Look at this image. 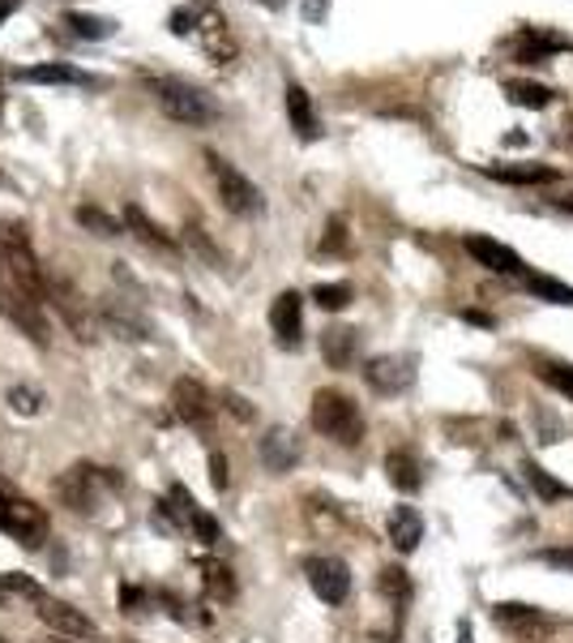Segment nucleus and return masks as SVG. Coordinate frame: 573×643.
<instances>
[{
	"mask_svg": "<svg viewBox=\"0 0 573 643\" xmlns=\"http://www.w3.org/2000/svg\"><path fill=\"white\" fill-rule=\"evenodd\" d=\"M312 429L334 438L339 446L364 443V412L343 391H317L312 395Z\"/></svg>",
	"mask_w": 573,
	"mask_h": 643,
	"instance_id": "f257e3e1",
	"label": "nucleus"
},
{
	"mask_svg": "<svg viewBox=\"0 0 573 643\" xmlns=\"http://www.w3.org/2000/svg\"><path fill=\"white\" fill-rule=\"evenodd\" d=\"M206 172H210V181H214V189H219V201L228 206L231 215H240V219H253V215H262L266 210V198H262V189L235 167L228 163L223 155H214V151H206Z\"/></svg>",
	"mask_w": 573,
	"mask_h": 643,
	"instance_id": "f03ea898",
	"label": "nucleus"
},
{
	"mask_svg": "<svg viewBox=\"0 0 573 643\" xmlns=\"http://www.w3.org/2000/svg\"><path fill=\"white\" fill-rule=\"evenodd\" d=\"M120 472H108V468H95V464H74L60 481H56V493L65 498V506H74L77 515H90L99 506V493L103 489H120Z\"/></svg>",
	"mask_w": 573,
	"mask_h": 643,
	"instance_id": "7ed1b4c3",
	"label": "nucleus"
},
{
	"mask_svg": "<svg viewBox=\"0 0 573 643\" xmlns=\"http://www.w3.org/2000/svg\"><path fill=\"white\" fill-rule=\"evenodd\" d=\"M158 108H163V117H172V121L180 124H210L219 112H214V103L197 90V86H189V81L180 78H158Z\"/></svg>",
	"mask_w": 573,
	"mask_h": 643,
	"instance_id": "20e7f679",
	"label": "nucleus"
},
{
	"mask_svg": "<svg viewBox=\"0 0 573 643\" xmlns=\"http://www.w3.org/2000/svg\"><path fill=\"white\" fill-rule=\"evenodd\" d=\"M0 532H9L13 541H22V545L35 549V545L47 541V515L38 511L31 498L0 489Z\"/></svg>",
	"mask_w": 573,
	"mask_h": 643,
	"instance_id": "39448f33",
	"label": "nucleus"
},
{
	"mask_svg": "<svg viewBox=\"0 0 573 643\" xmlns=\"http://www.w3.org/2000/svg\"><path fill=\"white\" fill-rule=\"evenodd\" d=\"M493 626L505 631L509 640H522V643H539L543 635L557 631V618H548L543 609L536 604H518V601H497L493 604Z\"/></svg>",
	"mask_w": 573,
	"mask_h": 643,
	"instance_id": "423d86ee",
	"label": "nucleus"
},
{
	"mask_svg": "<svg viewBox=\"0 0 573 643\" xmlns=\"http://www.w3.org/2000/svg\"><path fill=\"white\" fill-rule=\"evenodd\" d=\"M0 314L13 318L35 344H47V318H43V301L26 296L22 287H13L9 280H0Z\"/></svg>",
	"mask_w": 573,
	"mask_h": 643,
	"instance_id": "0eeeda50",
	"label": "nucleus"
},
{
	"mask_svg": "<svg viewBox=\"0 0 573 643\" xmlns=\"http://www.w3.org/2000/svg\"><path fill=\"white\" fill-rule=\"evenodd\" d=\"M308 570V584H312V592L321 597L326 604H343L351 597V566L343 558H308L305 563Z\"/></svg>",
	"mask_w": 573,
	"mask_h": 643,
	"instance_id": "6e6552de",
	"label": "nucleus"
},
{
	"mask_svg": "<svg viewBox=\"0 0 573 643\" xmlns=\"http://www.w3.org/2000/svg\"><path fill=\"white\" fill-rule=\"evenodd\" d=\"M466 253L484 266V271H493V275H505V280H527V266H522V258L509 249V244L493 241V237H480V232H471L466 237Z\"/></svg>",
	"mask_w": 573,
	"mask_h": 643,
	"instance_id": "1a4fd4ad",
	"label": "nucleus"
},
{
	"mask_svg": "<svg viewBox=\"0 0 573 643\" xmlns=\"http://www.w3.org/2000/svg\"><path fill=\"white\" fill-rule=\"evenodd\" d=\"M35 613L47 631H56L65 640H95V622L81 609H74V604L56 601V597H38Z\"/></svg>",
	"mask_w": 573,
	"mask_h": 643,
	"instance_id": "9d476101",
	"label": "nucleus"
},
{
	"mask_svg": "<svg viewBox=\"0 0 573 643\" xmlns=\"http://www.w3.org/2000/svg\"><path fill=\"white\" fill-rule=\"evenodd\" d=\"M364 382L377 395H398L416 382V364L411 357H373V361H364Z\"/></svg>",
	"mask_w": 573,
	"mask_h": 643,
	"instance_id": "9b49d317",
	"label": "nucleus"
},
{
	"mask_svg": "<svg viewBox=\"0 0 573 643\" xmlns=\"http://www.w3.org/2000/svg\"><path fill=\"white\" fill-rule=\"evenodd\" d=\"M509 47H514V61H518V65H543V61H552L557 52H565L570 40L557 35V31H543V26H522Z\"/></svg>",
	"mask_w": 573,
	"mask_h": 643,
	"instance_id": "f8f14e48",
	"label": "nucleus"
},
{
	"mask_svg": "<svg viewBox=\"0 0 573 643\" xmlns=\"http://www.w3.org/2000/svg\"><path fill=\"white\" fill-rule=\"evenodd\" d=\"M269 326H274V339L283 348H300V330H305V301H300V292H278L274 296Z\"/></svg>",
	"mask_w": 573,
	"mask_h": 643,
	"instance_id": "ddd939ff",
	"label": "nucleus"
},
{
	"mask_svg": "<svg viewBox=\"0 0 573 643\" xmlns=\"http://www.w3.org/2000/svg\"><path fill=\"white\" fill-rule=\"evenodd\" d=\"M172 412H176L185 425H206L210 412H214V403H210L206 386H201L197 378H180V382L172 386Z\"/></svg>",
	"mask_w": 573,
	"mask_h": 643,
	"instance_id": "4468645a",
	"label": "nucleus"
},
{
	"mask_svg": "<svg viewBox=\"0 0 573 643\" xmlns=\"http://www.w3.org/2000/svg\"><path fill=\"white\" fill-rule=\"evenodd\" d=\"M262 464H266L269 472H291L296 468V459H300V438L291 434V429H283V425H274V429H266V438H262Z\"/></svg>",
	"mask_w": 573,
	"mask_h": 643,
	"instance_id": "2eb2a0df",
	"label": "nucleus"
},
{
	"mask_svg": "<svg viewBox=\"0 0 573 643\" xmlns=\"http://www.w3.org/2000/svg\"><path fill=\"white\" fill-rule=\"evenodd\" d=\"M480 172L493 176V181H505V185H552V181H561V172L548 167V163H484Z\"/></svg>",
	"mask_w": 573,
	"mask_h": 643,
	"instance_id": "dca6fc26",
	"label": "nucleus"
},
{
	"mask_svg": "<svg viewBox=\"0 0 573 643\" xmlns=\"http://www.w3.org/2000/svg\"><path fill=\"white\" fill-rule=\"evenodd\" d=\"M47 301L60 309V318L74 326V335L77 339H95V330H99V322L90 318L81 305H77V296L69 292V283H60V280H52L47 283Z\"/></svg>",
	"mask_w": 573,
	"mask_h": 643,
	"instance_id": "f3484780",
	"label": "nucleus"
},
{
	"mask_svg": "<svg viewBox=\"0 0 573 643\" xmlns=\"http://www.w3.org/2000/svg\"><path fill=\"white\" fill-rule=\"evenodd\" d=\"M287 117H291V129L305 138V142H317L321 138V124H317V112H312V99L300 81H287Z\"/></svg>",
	"mask_w": 573,
	"mask_h": 643,
	"instance_id": "a211bd4d",
	"label": "nucleus"
},
{
	"mask_svg": "<svg viewBox=\"0 0 573 643\" xmlns=\"http://www.w3.org/2000/svg\"><path fill=\"white\" fill-rule=\"evenodd\" d=\"M389 541H394V549H398V554L420 549L423 520H420V511H416V506H394V511H389Z\"/></svg>",
	"mask_w": 573,
	"mask_h": 643,
	"instance_id": "6ab92c4d",
	"label": "nucleus"
},
{
	"mask_svg": "<svg viewBox=\"0 0 573 643\" xmlns=\"http://www.w3.org/2000/svg\"><path fill=\"white\" fill-rule=\"evenodd\" d=\"M355 352H360V335H355L351 326H330V330H321V357L330 361V369L355 364Z\"/></svg>",
	"mask_w": 573,
	"mask_h": 643,
	"instance_id": "aec40b11",
	"label": "nucleus"
},
{
	"mask_svg": "<svg viewBox=\"0 0 573 643\" xmlns=\"http://www.w3.org/2000/svg\"><path fill=\"white\" fill-rule=\"evenodd\" d=\"M385 477H389V484H394L398 493H416L423 484V468L411 450H389V455H385Z\"/></svg>",
	"mask_w": 573,
	"mask_h": 643,
	"instance_id": "412c9836",
	"label": "nucleus"
},
{
	"mask_svg": "<svg viewBox=\"0 0 573 643\" xmlns=\"http://www.w3.org/2000/svg\"><path fill=\"white\" fill-rule=\"evenodd\" d=\"M18 81H43V86H95L90 74L69 69V65H31V69H18Z\"/></svg>",
	"mask_w": 573,
	"mask_h": 643,
	"instance_id": "4be33fe9",
	"label": "nucleus"
},
{
	"mask_svg": "<svg viewBox=\"0 0 573 643\" xmlns=\"http://www.w3.org/2000/svg\"><path fill=\"white\" fill-rule=\"evenodd\" d=\"M522 472H527V484L536 489L543 502H565V498H573V484L557 481L548 468H539L536 459H527V464H522Z\"/></svg>",
	"mask_w": 573,
	"mask_h": 643,
	"instance_id": "5701e85b",
	"label": "nucleus"
},
{
	"mask_svg": "<svg viewBox=\"0 0 573 643\" xmlns=\"http://www.w3.org/2000/svg\"><path fill=\"white\" fill-rule=\"evenodd\" d=\"M103 322L115 326V335H120V339H151V326H146L142 318H133L120 301H108V305H103Z\"/></svg>",
	"mask_w": 573,
	"mask_h": 643,
	"instance_id": "b1692460",
	"label": "nucleus"
},
{
	"mask_svg": "<svg viewBox=\"0 0 573 643\" xmlns=\"http://www.w3.org/2000/svg\"><path fill=\"white\" fill-rule=\"evenodd\" d=\"M124 228H133V232H137L146 244H154V249H176V241H172L154 219H146L142 206H129V210H124Z\"/></svg>",
	"mask_w": 573,
	"mask_h": 643,
	"instance_id": "393cba45",
	"label": "nucleus"
},
{
	"mask_svg": "<svg viewBox=\"0 0 573 643\" xmlns=\"http://www.w3.org/2000/svg\"><path fill=\"white\" fill-rule=\"evenodd\" d=\"M505 95H509L518 108H548V103H552V90H548V86H539V81H522V78L505 81Z\"/></svg>",
	"mask_w": 573,
	"mask_h": 643,
	"instance_id": "a878e982",
	"label": "nucleus"
},
{
	"mask_svg": "<svg viewBox=\"0 0 573 643\" xmlns=\"http://www.w3.org/2000/svg\"><path fill=\"white\" fill-rule=\"evenodd\" d=\"M74 215H77V224L90 228L95 237H120V232H124V224H120L115 215H108V210H99V206H77Z\"/></svg>",
	"mask_w": 573,
	"mask_h": 643,
	"instance_id": "bb28decb",
	"label": "nucleus"
},
{
	"mask_svg": "<svg viewBox=\"0 0 573 643\" xmlns=\"http://www.w3.org/2000/svg\"><path fill=\"white\" fill-rule=\"evenodd\" d=\"M522 283L536 292L539 301H548V305H570V309H573V287H570V283L552 280V275H527Z\"/></svg>",
	"mask_w": 573,
	"mask_h": 643,
	"instance_id": "cd10ccee",
	"label": "nucleus"
},
{
	"mask_svg": "<svg viewBox=\"0 0 573 643\" xmlns=\"http://www.w3.org/2000/svg\"><path fill=\"white\" fill-rule=\"evenodd\" d=\"M201 584H206V592L214 601H231L235 597V579H231V570L223 563H201Z\"/></svg>",
	"mask_w": 573,
	"mask_h": 643,
	"instance_id": "c85d7f7f",
	"label": "nucleus"
},
{
	"mask_svg": "<svg viewBox=\"0 0 573 643\" xmlns=\"http://www.w3.org/2000/svg\"><path fill=\"white\" fill-rule=\"evenodd\" d=\"M377 588H382V592L394 604H407V601H411V575H407L403 566H385L382 579H377Z\"/></svg>",
	"mask_w": 573,
	"mask_h": 643,
	"instance_id": "c756f323",
	"label": "nucleus"
},
{
	"mask_svg": "<svg viewBox=\"0 0 573 643\" xmlns=\"http://www.w3.org/2000/svg\"><path fill=\"white\" fill-rule=\"evenodd\" d=\"M65 26H74V35H81V40H108L115 31V22H108V18H90V13H69Z\"/></svg>",
	"mask_w": 573,
	"mask_h": 643,
	"instance_id": "7c9ffc66",
	"label": "nucleus"
},
{
	"mask_svg": "<svg viewBox=\"0 0 573 643\" xmlns=\"http://www.w3.org/2000/svg\"><path fill=\"white\" fill-rule=\"evenodd\" d=\"M312 301H317L321 309L339 314V309L351 305V287H346V283H317V287H312Z\"/></svg>",
	"mask_w": 573,
	"mask_h": 643,
	"instance_id": "2f4dec72",
	"label": "nucleus"
},
{
	"mask_svg": "<svg viewBox=\"0 0 573 643\" xmlns=\"http://www.w3.org/2000/svg\"><path fill=\"white\" fill-rule=\"evenodd\" d=\"M539 378H543L552 391H561V395L573 403V364H543V369H539Z\"/></svg>",
	"mask_w": 573,
	"mask_h": 643,
	"instance_id": "473e14b6",
	"label": "nucleus"
},
{
	"mask_svg": "<svg viewBox=\"0 0 573 643\" xmlns=\"http://www.w3.org/2000/svg\"><path fill=\"white\" fill-rule=\"evenodd\" d=\"M543 566H552V570H565L573 575V545H557V549H539L536 554Z\"/></svg>",
	"mask_w": 573,
	"mask_h": 643,
	"instance_id": "72a5a7b5",
	"label": "nucleus"
},
{
	"mask_svg": "<svg viewBox=\"0 0 573 643\" xmlns=\"http://www.w3.org/2000/svg\"><path fill=\"white\" fill-rule=\"evenodd\" d=\"M38 391H31V386H13V391H9V407H13V412H22V416H35L38 412Z\"/></svg>",
	"mask_w": 573,
	"mask_h": 643,
	"instance_id": "f704fd0d",
	"label": "nucleus"
},
{
	"mask_svg": "<svg viewBox=\"0 0 573 643\" xmlns=\"http://www.w3.org/2000/svg\"><path fill=\"white\" fill-rule=\"evenodd\" d=\"M346 249V224L334 215L330 224H326V241H321V253H343Z\"/></svg>",
	"mask_w": 573,
	"mask_h": 643,
	"instance_id": "c9c22d12",
	"label": "nucleus"
},
{
	"mask_svg": "<svg viewBox=\"0 0 573 643\" xmlns=\"http://www.w3.org/2000/svg\"><path fill=\"white\" fill-rule=\"evenodd\" d=\"M0 588H4V592H22V597H35V601L43 597L35 579H26V575H0Z\"/></svg>",
	"mask_w": 573,
	"mask_h": 643,
	"instance_id": "e433bc0d",
	"label": "nucleus"
},
{
	"mask_svg": "<svg viewBox=\"0 0 573 643\" xmlns=\"http://www.w3.org/2000/svg\"><path fill=\"white\" fill-rule=\"evenodd\" d=\"M210 481H214V489H228V484H231L228 459H223V450H210Z\"/></svg>",
	"mask_w": 573,
	"mask_h": 643,
	"instance_id": "4c0bfd02",
	"label": "nucleus"
},
{
	"mask_svg": "<svg viewBox=\"0 0 573 643\" xmlns=\"http://www.w3.org/2000/svg\"><path fill=\"white\" fill-rule=\"evenodd\" d=\"M223 407H228L235 421H253V416H257V412L249 407V400H240L235 391H223Z\"/></svg>",
	"mask_w": 573,
	"mask_h": 643,
	"instance_id": "58836bf2",
	"label": "nucleus"
},
{
	"mask_svg": "<svg viewBox=\"0 0 573 643\" xmlns=\"http://www.w3.org/2000/svg\"><path fill=\"white\" fill-rule=\"evenodd\" d=\"M326 13H330V0H305V18L317 26V22H326Z\"/></svg>",
	"mask_w": 573,
	"mask_h": 643,
	"instance_id": "ea45409f",
	"label": "nucleus"
},
{
	"mask_svg": "<svg viewBox=\"0 0 573 643\" xmlns=\"http://www.w3.org/2000/svg\"><path fill=\"white\" fill-rule=\"evenodd\" d=\"M459 318H462V322H471V326H493V318H488L484 309H462Z\"/></svg>",
	"mask_w": 573,
	"mask_h": 643,
	"instance_id": "a19ab883",
	"label": "nucleus"
},
{
	"mask_svg": "<svg viewBox=\"0 0 573 643\" xmlns=\"http://www.w3.org/2000/svg\"><path fill=\"white\" fill-rule=\"evenodd\" d=\"M13 9H18V0H0V22H4V18L13 13Z\"/></svg>",
	"mask_w": 573,
	"mask_h": 643,
	"instance_id": "79ce46f5",
	"label": "nucleus"
},
{
	"mask_svg": "<svg viewBox=\"0 0 573 643\" xmlns=\"http://www.w3.org/2000/svg\"><path fill=\"white\" fill-rule=\"evenodd\" d=\"M565 142H570V146H573V117H570V121H565Z\"/></svg>",
	"mask_w": 573,
	"mask_h": 643,
	"instance_id": "37998d69",
	"label": "nucleus"
},
{
	"mask_svg": "<svg viewBox=\"0 0 573 643\" xmlns=\"http://www.w3.org/2000/svg\"><path fill=\"white\" fill-rule=\"evenodd\" d=\"M0 112H4V69H0Z\"/></svg>",
	"mask_w": 573,
	"mask_h": 643,
	"instance_id": "c03bdc74",
	"label": "nucleus"
},
{
	"mask_svg": "<svg viewBox=\"0 0 573 643\" xmlns=\"http://www.w3.org/2000/svg\"><path fill=\"white\" fill-rule=\"evenodd\" d=\"M257 4H266V9H283V0H257Z\"/></svg>",
	"mask_w": 573,
	"mask_h": 643,
	"instance_id": "a18cd8bd",
	"label": "nucleus"
},
{
	"mask_svg": "<svg viewBox=\"0 0 573 643\" xmlns=\"http://www.w3.org/2000/svg\"><path fill=\"white\" fill-rule=\"evenodd\" d=\"M38 643H69L65 635H56V640H38Z\"/></svg>",
	"mask_w": 573,
	"mask_h": 643,
	"instance_id": "49530a36",
	"label": "nucleus"
},
{
	"mask_svg": "<svg viewBox=\"0 0 573 643\" xmlns=\"http://www.w3.org/2000/svg\"><path fill=\"white\" fill-rule=\"evenodd\" d=\"M4 597H9V592H4V588H0V601H4Z\"/></svg>",
	"mask_w": 573,
	"mask_h": 643,
	"instance_id": "de8ad7c7",
	"label": "nucleus"
},
{
	"mask_svg": "<svg viewBox=\"0 0 573 643\" xmlns=\"http://www.w3.org/2000/svg\"><path fill=\"white\" fill-rule=\"evenodd\" d=\"M0 643H4V640H0Z\"/></svg>",
	"mask_w": 573,
	"mask_h": 643,
	"instance_id": "09e8293b",
	"label": "nucleus"
}]
</instances>
